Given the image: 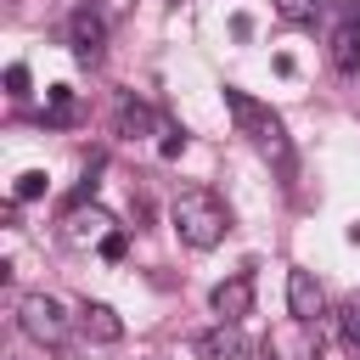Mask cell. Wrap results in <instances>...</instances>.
I'll return each mask as SVG.
<instances>
[{
    "mask_svg": "<svg viewBox=\"0 0 360 360\" xmlns=\"http://www.w3.org/2000/svg\"><path fill=\"white\" fill-rule=\"evenodd\" d=\"M169 219H174L180 242H186V248H197V253L219 248V242H225V231H231V214H225V202H219L214 191H202V186H186V191H174V202H169Z\"/></svg>",
    "mask_w": 360,
    "mask_h": 360,
    "instance_id": "obj_1",
    "label": "cell"
},
{
    "mask_svg": "<svg viewBox=\"0 0 360 360\" xmlns=\"http://www.w3.org/2000/svg\"><path fill=\"white\" fill-rule=\"evenodd\" d=\"M124 248H129V242H124V231H107V236H101V259H112V264H118V259H124Z\"/></svg>",
    "mask_w": 360,
    "mask_h": 360,
    "instance_id": "obj_14",
    "label": "cell"
},
{
    "mask_svg": "<svg viewBox=\"0 0 360 360\" xmlns=\"http://www.w3.org/2000/svg\"><path fill=\"white\" fill-rule=\"evenodd\" d=\"M17 326H22L34 343H45V349H62V343H68V315H62V304L45 298V292H22V298H17Z\"/></svg>",
    "mask_w": 360,
    "mask_h": 360,
    "instance_id": "obj_3",
    "label": "cell"
},
{
    "mask_svg": "<svg viewBox=\"0 0 360 360\" xmlns=\"http://www.w3.org/2000/svg\"><path fill=\"white\" fill-rule=\"evenodd\" d=\"M6 90H11V96H28V68H22V62L6 68Z\"/></svg>",
    "mask_w": 360,
    "mask_h": 360,
    "instance_id": "obj_15",
    "label": "cell"
},
{
    "mask_svg": "<svg viewBox=\"0 0 360 360\" xmlns=\"http://www.w3.org/2000/svg\"><path fill=\"white\" fill-rule=\"evenodd\" d=\"M180 152H186V135H180V129H174V135H163V158H180Z\"/></svg>",
    "mask_w": 360,
    "mask_h": 360,
    "instance_id": "obj_17",
    "label": "cell"
},
{
    "mask_svg": "<svg viewBox=\"0 0 360 360\" xmlns=\"http://www.w3.org/2000/svg\"><path fill=\"white\" fill-rule=\"evenodd\" d=\"M39 191H45V174H39V169H28V174L17 180V202H28V197H39Z\"/></svg>",
    "mask_w": 360,
    "mask_h": 360,
    "instance_id": "obj_13",
    "label": "cell"
},
{
    "mask_svg": "<svg viewBox=\"0 0 360 360\" xmlns=\"http://www.w3.org/2000/svg\"><path fill=\"white\" fill-rule=\"evenodd\" d=\"M197 354H202V360H253V338L219 321V326H214V332L197 343Z\"/></svg>",
    "mask_w": 360,
    "mask_h": 360,
    "instance_id": "obj_6",
    "label": "cell"
},
{
    "mask_svg": "<svg viewBox=\"0 0 360 360\" xmlns=\"http://www.w3.org/2000/svg\"><path fill=\"white\" fill-rule=\"evenodd\" d=\"M118 129H124V135H146V129H152V112L124 96V101H118Z\"/></svg>",
    "mask_w": 360,
    "mask_h": 360,
    "instance_id": "obj_10",
    "label": "cell"
},
{
    "mask_svg": "<svg viewBox=\"0 0 360 360\" xmlns=\"http://www.w3.org/2000/svg\"><path fill=\"white\" fill-rule=\"evenodd\" d=\"M51 112H56V118H68V112H73V90H68V84H56V90H51Z\"/></svg>",
    "mask_w": 360,
    "mask_h": 360,
    "instance_id": "obj_16",
    "label": "cell"
},
{
    "mask_svg": "<svg viewBox=\"0 0 360 360\" xmlns=\"http://www.w3.org/2000/svg\"><path fill=\"white\" fill-rule=\"evenodd\" d=\"M68 39H73V56L96 62L101 45H107V22H101V11H96V6H79V11L68 17Z\"/></svg>",
    "mask_w": 360,
    "mask_h": 360,
    "instance_id": "obj_5",
    "label": "cell"
},
{
    "mask_svg": "<svg viewBox=\"0 0 360 360\" xmlns=\"http://www.w3.org/2000/svg\"><path fill=\"white\" fill-rule=\"evenodd\" d=\"M225 107H231V118H236V129L276 163V169H292V146H287V129H281V118L264 107V101H253L248 90H236V84H225Z\"/></svg>",
    "mask_w": 360,
    "mask_h": 360,
    "instance_id": "obj_2",
    "label": "cell"
},
{
    "mask_svg": "<svg viewBox=\"0 0 360 360\" xmlns=\"http://www.w3.org/2000/svg\"><path fill=\"white\" fill-rule=\"evenodd\" d=\"M270 6H276L287 22H309V17H315V0H270Z\"/></svg>",
    "mask_w": 360,
    "mask_h": 360,
    "instance_id": "obj_11",
    "label": "cell"
},
{
    "mask_svg": "<svg viewBox=\"0 0 360 360\" xmlns=\"http://www.w3.org/2000/svg\"><path fill=\"white\" fill-rule=\"evenodd\" d=\"M321 281L309 276V270H287V309L298 315V321H315L321 315Z\"/></svg>",
    "mask_w": 360,
    "mask_h": 360,
    "instance_id": "obj_7",
    "label": "cell"
},
{
    "mask_svg": "<svg viewBox=\"0 0 360 360\" xmlns=\"http://www.w3.org/2000/svg\"><path fill=\"white\" fill-rule=\"evenodd\" d=\"M84 332H90L96 343H118V338H124V321H118L107 304H84Z\"/></svg>",
    "mask_w": 360,
    "mask_h": 360,
    "instance_id": "obj_8",
    "label": "cell"
},
{
    "mask_svg": "<svg viewBox=\"0 0 360 360\" xmlns=\"http://www.w3.org/2000/svg\"><path fill=\"white\" fill-rule=\"evenodd\" d=\"M208 309L225 321V326H236L248 309H253V276L248 270H236V276H225L214 292H208Z\"/></svg>",
    "mask_w": 360,
    "mask_h": 360,
    "instance_id": "obj_4",
    "label": "cell"
},
{
    "mask_svg": "<svg viewBox=\"0 0 360 360\" xmlns=\"http://www.w3.org/2000/svg\"><path fill=\"white\" fill-rule=\"evenodd\" d=\"M343 338H349V343H360V292L343 304Z\"/></svg>",
    "mask_w": 360,
    "mask_h": 360,
    "instance_id": "obj_12",
    "label": "cell"
},
{
    "mask_svg": "<svg viewBox=\"0 0 360 360\" xmlns=\"http://www.w3.org/2000/svg\"><path fill=\"white\" fill-rule=\"evenodd\" d=\"M332 62H338L343 73H360V34H354V22H343V28L332 34Z\"/></svg>",
    "mask_w": 360,
    "mask_h": 360,
    "instance_id": "obj_9",
    "label": "cell"
}]
</instances>
